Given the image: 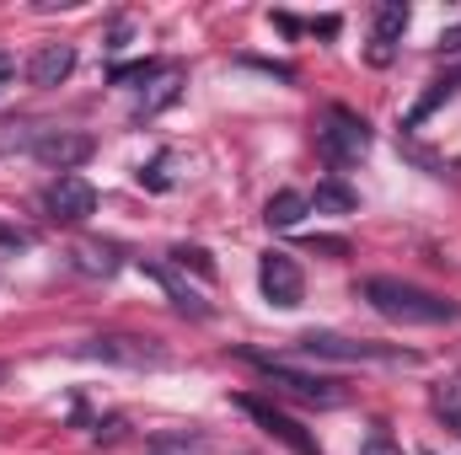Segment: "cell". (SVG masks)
Wrapping results in <instances>:
<instances>
[{
  "mask_svg": "<svg viewBox=\"0 0 461 455\" xmlns=\"http://www.w3.org/2000/svg\"><path fill=\"white\" fill-rule=\"evenodd\" d=\"M365 300L386 322H402V327H440V322L461 317L451 300H440V295H429L419 284H402V279H365Z\"/></svg>",
  "mask_w": 461,
  "mask_h": 455,
  "instance_id": "cell-1",
  "label": "cell"
},
{
  "mask_svg": "<svg viewBox=\"0 0 461 455\" xmlns=\"http://www.w3.org/2000/svg\"><path fill=\"white\" fill-rule=\"evenodd\" d=\"M252 370H263V380L274 386V391H285V397H295V402H306V407H339L344 402V391H339V380H322V375H306V370H295V364H285V359H268V353H241Z\"/></svg>",
  "mask_w": 461,
  "mask_h": 455,
  "instance_id": "cell-2",
  "label": "cell"
},
{
  "mask_svg": "<svg viewBox=\"0 0 461 455\" xmlns=\"http://www.w3.org/2000/svg\"><path fill=\"white\" fill-rule=\"evenodd\" d=\"M317 150L328 156V166H354L365 150H370V123L348 108H333L322 134H317Z\"/></svg>",
  "mask_w": 461,
  "mask_h": 455,
  "instance_id": "cell-3",
  "label": "cell"
},
{
  "mask_svg": "<svg viewBox=\"0 0 461 455\" xmlns=\"http://www.w3.org/2000/svg\"><path fill=\"white\" fill-rule=\"evenodd\" d=\"M306 359H339V364H354V359H381V364H413L419 353L408 348H381V343H354V338H333V333H306L295 343Z\"/></svg>",
  "mask_w": 461,
  "mask_h": 455,
  "instance_id": "cell-4",
  "label": "cell"
},
{
  "mask_svg": "<svg viewBox=\"0 0 461 455\" xmlns=\"http://www.w3.org/2000/svg\"><path fill=\"white\" fill-rule=\"evenodd\" d=\"M258 284H263V300L279 306V311H295L301 295H306V279H301L290 252H263L258 257Z\"/></svg>",
  "mask_w": 461,
  "mask_h": 455,
  "instance_id": "cell-5",
  "label": "cell"
},
{
  "mask_svg": "<svg viewBox=\"0 0 461 455\" xmlns=\"http://www.w3.org/2000/svg\"><path fill=\"white\" fill-rule=\"evenodd\" d=\"M92 150H97L92 134H76V129H43L38 145H32V161L65 177V172H76L81 161H92Z\"/></svg>",
  "mask_w": 461,
  "mask_h": 455,
  "instance_id": "cell-6",
  "label": "cell"
},
{
  "mask_svg": "<svg viewBox=\"0 0 461 455\" xmlns=\"http://www.w3.org/2000/svg\"><path fill=\"white\" fill-rule=\"evenodd\" d=\"M43 204H49V220H59V226H81V220H92V215H97V188H92L86 177L65 172V177H54V183H49Z\"/></svg>",
  "mask_w": 461,
  "mask_h": 455,
  "instance_id": "cell-7",
  "label": "cell"
},
{
  "mask_svg": "<svg viewBox=\"0 0 461 455\" xmlns=\"http://www.w3.org/2000/svg\"><path fill=\"white\" fill-rule=\"evenodd\" d=\"M81 353L103 359V364H123V370H156V364H167V348H156L150 338H123V333L81 343Z\"/></svg>",
  "mask_w": 461,
  "mask_h": 455,
  "instance_id": "cell-8",
  "label": "cell"
},
{
  "mask_svg": "<svg viewBox=\"0 0 461 455\" xmlns=\"http://www.w3.org/2000/svg\"><path fill=\"white\" fill-rule=\"evenodd\" d=\"M236 407H241V413H247L258 429H268L279 445H290L295 455H322V451H317V440H312V434H306L295 418H285L279 407H268V402H258V397H236Z\"/></svg>",
  "mask_w": 461,
  "mask_h": 455,
  "instance_id": "cell-9",
  "label": "cell"
},
{
  "mask_svg": "<svg viewBox=\"0 0 461 455\" xmlns=\"http://www.w3.org/2000/svg\"><path fill=\"white\" fill-rule=\"evenodd\" d=\"M402 32H408V5H402V0H386V5L375 11V32H370V65H392V54H397Z\"/></svg>",
  "mask_w": 461,
  "mask_h": 455,
  "instance_id": "cell-10",
  "label": "cell"
},
{
  "mask_svg": "<svg viewBox=\"0 0 461 455\" xmlns=\"http://www.w3.org/2000/svg\"><path fill=\"white\" fill-rule=\"evenodd\" d=\"M70 70H76V49L70 43H43L32 54V65H27V81L32 86H65Z\"/></svg>",
  "mask_w": 461,
  "mask_h": 455,
  "instance_id": "cell-11",
  "label": "cell"
},
{
  "mask_svg": "<svg viewBox=\"0 0 461 455\" xmlns=\"http://www.w3.org/2000/svg\"><path fill=\"white\" fill-rule=\"evenodd\" d=\"M145 273H150V279H156V284L167 290V300H172V306H177L183 317H199V322L210 317V300H204L199 290H188V284H183V279H177L172 268H145Z\"/></svg>",
  "mask_w": 461,
  "mask_h": 455,
  "instance_id": "cell-12",
  "label": "cell"
},
{
  "mask_svg": "<svg viewBox=\"0 0 461 455\" xmlns=\"http://www.w3.org/2000/svg\"><path fill=\"white\" fill-rule=\"evenodd\" d=\"M70 263L81 268V273H97V279H108V273H118V246L113 241H76L70 246Z\"/></svg>",
  "mask_w": 461,
  "mask_h": 455,
  "instance_id": "cell-13",
  "label": "cell"
},
{
  "mask_svg": "<svg viewBox=\"0 0 461 455\" xmlns=\"http://www.w3.org/2000/svg\"><path fill=\"white\" fill-rule=\"evenodd\" d=\"M312 210V199L306 193H295V188H285V193H274L268 199V210H263V220L268 226H279V230H290V226H301V215Z\"/></svg>",
  "mask_w": 461,
  "mask_h": 455,
  "instance_id": "cell-14",
  "label": "cell"
},
{
  "mask_svg": "<svg viewBox=\"0 0 461 455\" xmlns=\"http://www.w3.org/2000/svg\"><path fill=\"white\" fill-rule=\"evenodd\" d=\"M461 92V70H451V76H440V81H435V86H429V97H424V103H419V108H413V113H408V123H424V118L435 113V108H440V103H451V97H456Z\"/></svg>",
  "mask_w": 461,
  "mask_h": 455,
  "instance_id": "cell-15",
  "label": "cell"
},
{
  "mask_svg": "<svg viewBox=\"0 0 461 455\" xmlns=\"http://www.w3.org/2000/svg\"><path fill=\"white\" fill-rule=\"evenodd\" d=\"M435 413L446 418V429H456L461 434V375H451V380L435 386Z\"/></svg>",
  "mask_w": 461,
  "mask_h": 455,
  "instance_id": "cell-16",
  "label": "cell"
},
{
  "mask_svg": "<svg viewBox=\"0 0 461 455\" xmlns=\"http://www.w3.org/2000/svg\"><path fill=\"white\" fill-rule=\"evenodd\" d=\"M38 134H43V129H38V123H22V118H16V123H0V156L32 150V145H38Z\"/></svg>",
  "mask_w": 461,
  "mask_h": 455,
  "instance_id": "cell-17",
  "label": "cell"
},
{
  "mask_svg": "<svg viewBox=\"0 0 461 455\" xmlns=\"http://www.w3.org/2000/svg\"><path fill=\"white\" fill-rule=\"evenodd\" d=\"M354 193H348L344 183H317V210H333V215H354Z\"/></svg>",
  "mask_w": 461,
  "mask_h": 455,
  "instance_id": "cell-18",
  "label": "cell"
},
{
  "mask_svg": "<svg viewBox=\"0 0 461 455\" xmlns=\"http://www.w3.org/2000/svg\"><path fill=\"white\" fill-rule=\"evenodd\" d=\"M140 188H150V193H167V188H172V156H156V161L140 172Z\"/></svg>",
  "mask_w": 461,
  "mask_h": 455,
  "instance_id": "cell-19",
  "label": "cell"
},
{
  "mask_svg": "<svg viewBox=\"0 0 461 455\" xmlns=\"http://www.w3.org/2000/svg\"><path fill=\"white\" fill-rule=\"evenodd\" d=\"M172 257H177L183 268H194V273H204V279H215V263H210V252H204V246H177Z\"/></svg>",
  "mask_w": 461,
  "mask_h": 455,
  "instance_id": "cell-20",
  "label": "cell"
},
{
  "mask_svg": "<svg viewBox=\"0 0 461 455\" xmlns=\"http://www.w3.org/2000/svg\"><path fill=\"white\" fill-rule=\"evenodd\" d=\"M32 246V236L22 226H0V257H16V252H27Z\"/></svg>",
  "mask_w": 461,
  "mask_h": 455,
  "instance_id": "cell-21",
  "label": "cell"
},
{
  "mask_svg": "<svg viewBox=\"0 0 461 455\" xmlns=\"http://www.w3.org/2000/svg\"><path fill=\"white\" fill-rule=\"evenodd\" d=\"M359 455H402V451H397V440H392L386 429H370L365 445H359Z\"/></svg>",
  "mask_w": 461,
  "mask_h": 455,
  "instance_id": "cell-22",
  "label": "cell"
},
{
  "mask_svg": "<svg viewBox=\"0 0 461 455\" xmlns=\"http://www.w3.org/2000/svg\"><path fill=\"white\" fill-rule=\"evenodd\" d=\"M306 246H312V252H328V257H344V252H348L344 236H312Z\"/></svg>",
  "mask_w": 461,
  "mask_h": 455,
  "instance_id": "cell-23",
  "label": "cell"
},
{
  "mask_svg": "<svg viewBox=\"0 0 461 455\" xmlns=\"http://www.w3.org/2000/svg\"><path fill=\"white\" fill-rule=\"evenodd\" d=\"M156 76V65L145 59V65H123V70H113V81H150Z\"/></svg>",
  "mask_w": 461,
  "mask_h": 455,
  "instance_id": "cell-24",
  "label": "cell"
},
{
  "mask_svg": "<svg viewBox=\"0 0 461 455\" xmlns=\"http://www.w3.org/2000/svg\"><path fill=\"white\" fill-rule=\"evenodd\" d=\"M11 76H16V59H11V54H0V92L11 86Z\"/></svg>",
  "mask_w": 461,
  "mask_h": 455,
  "instance_id": "cell-25",
  "label": "cell"
},
{
  "mask_svg": "<svg viewBox=\"0 0 461 455\" xmlns=\"http://www.w3.org/2000/svg\"><path fill=\"white\" fill-rule=\"evenodd\" d=\"M440 43H446V49H451V54H461V27H456V32H446V38H440Z\"/></svg>",
  "mask_w": 461,
  "mask_h": 455,
  "instance_id": "cell-26",
  "label": "cell"
}]
</instances>
